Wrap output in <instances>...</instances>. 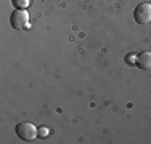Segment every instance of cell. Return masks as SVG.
<instances>
[{
    "label": "cell",
    "instance_id": "cell-1",
    "mask_svg": "<svg viewBox=\"0 0 151 144\" xmlns=\"http://www.w3.org/2000/svg\"><path fill=\"white\" fill-rule=\"evenodd\" d=\"M16 135L19 139H23V141H34L35 136L37 135V128L34 127L32 123L29 122H24V123H19L16 127Z\"/></svg>",
    "mask_w": 151,
    "mask_h": 144
},
{
    "label": "cell",
    "instance_id": "cell-2",
    "mask_svg": "<svg viewBox=\"0 0 151 144\" xmlns=\"http://www.w3.org/2000/svg\"><path fill=\"white\" fill-rule=\"evenodd\" d=\"M10 24H12L15 29H24L29 24V14H27L26 10H16V11L12 13L10 16Z\"/></svg>",
    "mask_w": 151,
    "mask_h": 144
},
{
    "label": "cell",
    "instance_id": "cell-3",
    "mask_svg": "<svg viewBox=\"0 0 151 144\" xmlns=\"http://www.w3.org/2000/svg\"><path fill=\"white\" fill-rule=\"evenodd\" d=\"M134 18L138 24H148L151 21V5L150 3H140L134 11Z\"/></svg>",
    "mask_w": 151,
    "mask_h": 144
},
{
    "label": "cell",
    "instance_id": "cell-4",
    "mask_svg": "<svg viewBox=\"0 0 151 144\" xmlns=\"http://www.w3.org/2000/svg\"><path fill=\"white\" fill-rule=\"evenodd\" d=\"M135 64L143 71H150L151 69V51H142L137 56Z\"/></svg>",
    "mask_w": 151,
    "mask_h": 144
},
{
    "label": "cell",
    "instance_id": "cell-5",
    "mask_svg": "<svg viewBox=\"0 0 151 144\" xmlns=\"http://www.w3.org/2000/svg\"><path fill=\"white\" fill-rule=\"evenodd\" d=\"M13 5H15L18 10H24L29 5V0H13Z\"/></svg>",
    "mask_w": 151,
    "mask_h": 144
},
{
    "label": "cell",
    "instance_id": "cell-6",
    "mask_svg": "<svg viewBox=\"0 0 151 144\" xmlns=\"http://www.w3.org/2000/svg\"><path fill=\"white\" fill-rule=\"evenodd\" d=\"M37 135H39V136H42V138H45V136L48 135V128H47V127L37 128Z\"/></svg>",
    "mask_w": 151,
    "mask_h": 144
}]
</instances>
